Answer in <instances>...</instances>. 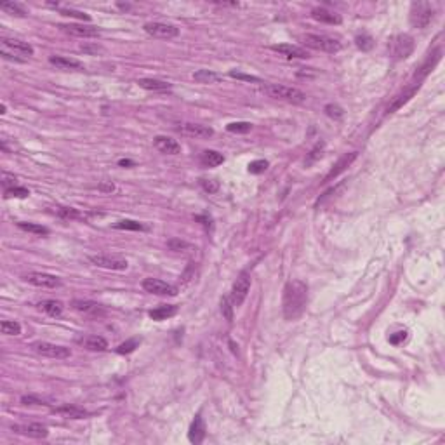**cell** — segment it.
Instances as JSON below:
<instances>
[{
  "label": "cell",
  "mask_w": 445,
  "mask_h": 445,
  "mask_svg": "<svg viewBox=\"0 0 445 445\" xmlns=\"http://www.w3.org/2000/svg\"><path fill=\"white\" fill-rule=\"evenodd\" d=\"M308 304V285L301 280H291L283 289V317L287 320H296L306 310Z\"/></svg>",
  "instance_id": "obj_1"
},
{
  "label": "cell",
  "mask_w": 445,
  "mask_h": 445,
  "mask_svg": "<svg viewBox=\"0 0 445 445\" xmlns=\"http://www.w3.org/2000/svg\"><path fill=\"white\" fill-rule=\"evenodd\" d=\"M263 91L266 92L270 97L273 99H280V101H287V103H303L306 99V94L303 91L296 87H289V86H280V84H266L263 87Z\"/></svg>",
  "instance_id": "obj_2"
},
{
  "label": "cell",
  "mask_w": 445,
  "mask_h": 445,
  "mask_svg": "<svg viewBox=\"0 0 445 445\" xmlns=\"http://www.w3.org/2000/svg\"><path fill=\"white\" fill-rule=\"evenodd\" d=\"M414 39L407 33H398L388 40V50L393 59H405L414 53Z\"/></svg>",
  "instance_id": "obj_3"
},
{
  "label": "cell",
  "mask_w": 445,
  "mask_h": 445,
  "mask_svg": "<svg viewBox=\"0 0 445 445\" xmlns=\"http://www.w3.org/2000/svg\"><path fill=\"white\" fill-rule=\"evenodd\" d=\"M303 44L306 47H311L315 50H322V53H329V54H334V53H339L341 50V42L337 39H332V37H327V35H319V33H306L303 35Z\"/></svg>",
  "instance_id": "obj_4"
},
{
  "label": "cell",
  "mask_w": 445,
  "mask_h": 445,
  "mask_svg": "<svg viewBox=\"0 0 445 445\" xmlns=\"http://www.w3.org/2000/svg\"><path fill=\"white\" fill-rule=\"evenodd\" d=\"M433 19V9H431V4L428 2H414L410 6V14H409V21L414 28H426L428 24Z\"/></svg>",
  "instance_id": "obj_5"
},
{
  "label": "cell",
  "mask_w": 445,
  "mask_h": 445,
  "mask_svg": "<svg viewBox=\"0 0 445 445\" xmlns=\"http://www.w3.org/2000/svg\"><path fill=\"white\" fill-rule=\"evenodd\" d=\"M251 275L247 271H242L237 278V282L233 283V289H231V294H230V301L233 306H242V303L245 301V298L249 296V291H251Z\"/></svg>",
  "instance_id": "obj_6"
},
{
  "label": "cell",
  "mask_w": 445,
  "mask_h": 445,
  "mask_svg": "<svg viewBox=\"0 0 445 445\" xmlns=\"http://www.w3.org/2000/svg\"><path fill=\"white\" fill-rule=\"evenodd\" d=\"M32 348L35 353L42 355V357L47 358H56V360H63L71 357L70 348H65V346L54 345V343H47V341H35L32 345Z\"/></svg>",
  "instance_id": "obj_7"
},
{
  "label": "cell",
  "mask_w": 445,
  "mask_h": 445,
  "mask_svg": "<svg viewBox=\"0 0 445 445\" xmlns=\"http://www.w3.org/2000/svg\"><path fill=\"white\" fill-rule=\"evenodd\" d=\"M24 280L35 287H42V289H58V287L63 285L61 278L54 277V275L49 273H40V271H32V273L24 275Z\"/></svg>",
  "instance_id": "obj_8"
},
{
  "label": "cell",
  "mask_w": 445,
  "mask_h": 445,
  "mask_svg": "<svg viewBox=\"0 0 445 445\" xmlns=\"http://www.w3.org/2000/svg\"><path fill=\"white\" fill-rule=\"evenodd\" d=\"M145 32L148 35L156 37V39H176L179 35V28L169 23H160V21H150L145 24Z\"/></svg>",
  "instance_id": "obj_9"
},
{
  "label": "cell",
  "mask_w": 445,
  "mask_h": 445,
  "mask_svg": "<svg viewBox=\"0 0 445 445\" xmlns=\"http://www.w3.org/2000/svg\"><path fill=\"white\" fill-rule=\"evenodd\" d=\"M143 289L150 294L155 296H176L177 294V287L172 285V283H167L164 280H159V278H145L143 280Z\"/></svg>",
  "instance_id": "obj_10"
},
{
  "label": "cell",
  "mask_w": 445,
  "mask_h": 445,
  "mask_svg": "<svg viewBox=\"0 0 445 445\" xmlns=\"http://www.w3.org/2000/svg\"><path fill=\"white\" fill-rule=\"evenodd\" d=\"M89 261L92 265L99 266V268L104 270H113V271H124L127 270L129 263L118 256H104V254H99V256H89Z\"/></svg>",
  "instance_id": "obj_11"
},
{
  "label": "cell",
  "mask_w": 445,
  "mask_h": 445,
  "mask_svg": "<svg viewBox=\"0 0 445 445\" xmlns=\"http://www.w3.org/2000/svg\"><path fill=\"white\" fill-rule=\"evenodd\" d=\"M2 49H7L11 53H14L16 56H33V47L28 44V42L18 40V39H9V37H2Z\"/></svg>",
  "instance_id": "obj_12"
},
{
  "label": "cell",
  "mask_w": 445,
  "mask_h": 445,
  "mask_svg": "<svg viewBox=\"0 0 445 445\" xmlns=\"http://www.w3.org/2000/svg\"><path fill=\"white\" fill-rule=\"evenodd\" d=\"M181 134L188 136V138H197V139H207L214 134V130L207 125H200V124H192V122H186V124H181L177 127Z\"/></svg>",
  "instance_id": "obj_13"
},
{
  "label": "cell",
  "mask_w": 445,
  "mask_h": 445,
  "mask_svg": "<svg viewBox=\"0 0 445 445\" xmlns=\"http://www.w3.org/2000/svg\"><path fill=\"white\" fill-rule=\"evenodd\" d=\"M65 33L80 39H92V37H99V30L91 24H61L59 27Z\"/></svg>",
  "instance_id": "obj_14"
},
{
  "label": "cell",
  "mask_w": 445,
  "mask_h": 445,
  "mask_svg": "<svg viewBox=\"0 0 445 445\" xmlns=\"http://www.w3.org/2000/svg\"><path fill=\"white\" fill-rule=\"evenodd\" d=\"M271 49H273L275 53H280L282 56H285L289 59H308L310 58V53H308L304 47H299V45L278 44V45H271Z\"/></svg>",
  "instance_id": "obj_15"
},
{
  "label": "cell",
  "mask_w": 445,
  "mask_h": 445,
  "mask_svg": "<svg viewBox=\"0 0 445 445\" xmlns=\"http://www.w3.org/2000/svg\"><path fill=\"white\" fill-rule=\"evenodd\" d=\"M153 145L160 153L165 155H177L181 153V145L176 139L169 138V136H156L153 139Z\"/></svg>",
  "instance_id": "obj_16"
},
{
  "label": "cell",
  "mask_w": 445,
  "mask_h": 445,
  "mask_svg": "<svg viewBox=\"0 0 445 445\" xmlns=\"http://www.w3.org/2000/svg\"><path fill=\"white\" fill-rule=\"evenodd\" d=\"M203 438H205V423H203L202 416L198 414V416L193 419L192 426H190L188 440L192 443H202Z\"/></svg>",
  "instance_id": "obj_17"
},
{
  "label": "cell",
  "mask_w": 445,
  "mask_h": 445,
  "mask_svg": "<svg viewBox=\"0 0 445 445\" xmlns=\"http://www.w3.org/2000/svg\"><path fill=\"white\" fill-rule=\"evenodd\" d=\"M311 16L313 19L320 21V23H327V24H341V16L334 11H329L325 7H315L311 11Z\"/></svg>",
  "instance_id": "obj_18"
},
{
  "label": "cell",
  "mask_w": 445,
  "mask_h": 445,
  "mask_svg": "<svg viewBox=\"0 0 445 445\" xmlns=\"http://www.w3.org/2000/svg\"><path fill=\"white\" fill-rule=\"evenodd\" d=\"M77 343L91 351H104L108 348V341L101 336H84V337H78Z\"/></svg>",
  "instance_id": "obj_19"
},
{
  "label": "cell",
  "mask_w": 445,
  "mask_h": 445,
  "mask_svg": "<svg viewBox=\"0 0 445 445\" xmlns=\"http://www.w3.org/2000/svg\"><path fill=\"white\" fill-rule=\"evenodd\" d=\"M12 430H16L18 433H23L27 436H32V438H45L49 435V430L44 425H39V423H33V425H27V426H14Z\"/></svg>",
  "instance_id": "obj_20"
},
{
  "label": "cell",
  "mask_w": 445,
  "mask_h": 445,
  "mask_svg": "<svg viewBox=\"0 0 445 445\" xmlns=\"http://www.w3.org/2000/svg\"><path fill=\"white\" fill-rule=\"evenodd\" d=\"M49 63L59 70H84V65L77 59H70L65 56H50Z\"/></svg>",
  "instance_id": "obj_21"
},
{
  "label": "cell",
  "mask_w": 445,
  "mask_h": 445,
  "mask_svg": "<svg viewBox=\"0 0 445 445\" xmlns=\"http://www.w3.org/2000/svg\"><path fill=\"white\" fill-rule=\"evenodd\" d=\"M53 412L68 419H84L87 416V410L80 409L77 405H61V407H56Z\"/></svg>",
  "instance_id": "obj_22"
},
{
  "label": "cell",
  "mask_w": 445,
  "mask_h": 445,
  "mask_svg": "<svg viewBox=\"0 0 445 445\" xmlns=\"http://www.w3.org/2000/svg\"><path fill=\"white\" fill-rule=\"evenodd\" d=\"M355 159H357V151H353V153H348V155H345V156H343V159L339 160V162H337L336 165H334V169H332V171H330L329 174L325 176V179H324L325 183H327V181H330V179H332V177L339 176V174H341L343 171H346V167H348V165H350L351 162H353Z\"/></svg>",
  "instance_id": "obj_23"
},
{
  "label": "cell",
  "mask_w": 445,
  "mask_h": 445,
  "mask_svg": "<svg viewBox=\"0 0 445 445\" xmlns=\"http://www.w3.org/2000/svg\"><path fill=\"white\" fill-rule=\"evenodd\" d=\"M138 84H139V87L146 89V91H156V92L169 91V89L172 87L169 82H164V80H156V78H139Z\"/></svg>",
  "instance_id": "obj_24"
},
{
  "label": "cell",
  "mask_w": 445,
  "mask_h": 445,
  "mask_svg": "<svg viewBox=\"0 0 445 445\" xmlns=\"http://www.w3.org/2000/svg\"><path fill=\"white\" fill-rule=\"evenodd\" d=\"M177 313V306L174 304H164V306H159L155 310L150 311V319H153L156 322H162V320H167L171 317H174Z\"/></svg>",
  "instance_id": "obj_25"
},
{
  "label": "cell",
  "mask_w": 445,
  "mask_h": 445,
  "mask_svg": "<svg viewBox=\"0 0 445 445\" xmlns=\"http://www.w3.org/2000/svg\"><path fill=\"white\" fill-rule=\"evenodd\" d=\"M417 89H419V84H414V86L410 87V89H407V91L404 92V94H400V96L397 97L395 101H393L391 104H389V107H388V110H386V113H395L398 108H402V107H404V104L407 103V101H409L410 97H412L414 94H416V91H417Z\"/></svg>",
  "instance_id": "obj_26"
},
{
  "label": "cell",
  "mask_w": 445,
  "mask_h": 445,
  "mask_svg": "<svg viewBox=\"0 0 445 445\" xmlns=\"http://www.w3.org/2000/svg\"><path fill=\"white\" fill-rule=\"evenodd\" d=\"M200 162L205 167H218L224 162V156L216 150H205L200 156Z\"/></svg>",
  "instance_id": "obj_27"
},
{
  "label": "cell",
  "mask_w": 445,
  "mask_h": 445,
  "mask_svg": "<svg viewBox=\"0 0 445 445\" xmlns=\"http://www.w3.org/2000/svg\"><path fill=\"white\" fill-rule=\"evenodd\" d=\"M71 304H73L75 310H77V311H82V313H91V315H97V313H103V308H101L97 303H92V301L75 299Z\"/></svg>",
  "instance_id": "obj_28"
},
{
  "label": "cell",
  "mask_w": 445,
  "mask_h": 445,
  "mask_svg": "<svg viewBox=\"0 0 445 445\" xmlns=\"http://www.w3.org/2000/svg\"><path fill=\"white\" fill-rule=\"evenodd\" d=\"M221 78H223L221 75L214 73V71H211V70H198L193 73V80L198 84H216Z\"/></svg>",
  "instance_id": "obj_29"
},
{
  "label": "cell",
  "mask_w": 445,
  "mask_h": 445,
  "mask_svg": "<svg viewBox=\"0 0 445 445\" xmlns=\"http://www.w3.org/2000/svg\"><path fill=\"white\" fill-rule=\"evenodd\" d=\"M39 306H40L42 311H45L50 317H61V313H63V304L59 303V301H54V299L44 301V303H40Z\"/></svg>",
  "instance_id": "obj_30"
},
{
  "label": "cell",
  "mask_w": 445,
  "mask_h": 445,
  "mask_svg": "<svg viewBox=\"0 0 445 445\" xmlns=\"http://www.w3.org/2000/svg\"><path fill=\"white\" fill-rule=\"evenodd\" d=\"M113 228L117 230H130V231H141V230H146L145 224H141L139 221H133V219H122L113 224Z\"/></svg>",
  "instance_id": "obj_31"
},
{
  "label": "cell",
  "mask_w": 445,
  "mask_h": 445,
  "mask_svg": "<svg viewBox=\"0 0 445 445\" xmlns=\"http://www.w3.org/2000/svg\"><path fill=\"white\" fill-rule=\"evenodd\" d=\"M0 330H2V334H6V336H19L21 325L14 320H4L2 324H0Z\"/></svg>",
  "instance_id": "obj_32"
},
{
  "label": "cell",
  "mask_w": 445,
  "mask_h": 445,
  "mask_svg": "<svg viewBox=\"0 0 445 445\" xmlns=\"http://www.w3.org/2000/svg\"><path fill=\"white\" fill-rule=\"evenodd\" d=\"M440 54H442V50L438 49V50H436V53L433 54V59L430 58V59H428V61L425 63V65H423L421 68H419V70H421V71H419V73H416V77H419V78L426 77V75L430 73V71H431V70H433V68H435V65H436V63L440 61Z\"/></svg>",
  "instance_id": "obj_33"
},
{
  "label": "cell",
  "mask_w": 445,
  "mask_h": 445,
  "mask_svg": "<svg viewBox=\"0 0 445 445\" xmlns=\"http://www.w3.org/2000/svg\"><path fill=\"white\" fill-rule=\"evenodd\" d=\"M18 226L21 228L23 231H28V233H33V235H49V230L42 224H37V223H18Z\"/></svg>",
  "instance_id": "obj_34"
},
{
  "label": "cell",
  "mask_w": 445,
  "mask_h": 445,
  "mask_svg": "<svg viewBox=\"0 0 445 445\" xmlns=\"http://www.w3.org/2000/svg\"><path fill=\"white\" fill-rule=\"evenodd\" d=\"M226 130L235 134H247L252 130V124L251 122H231V124L226 125Z\"/></svg>",
  "instance_id": "obj_35"
},
{
  "label": "cell",
  "mask_w": 445,
  "mask_h": 445,
  "mask_svg": "<svg viewBox=\"0 0 445 445\" xmlns=\"http://www.w3.org/2000/svg\"><path fill=\"white\" fill-rule=\"evenodd\" d=\"M355 44H357L358 49L362 50H371L374 47V39H372L369 33H360V35L355 37Z\"/></svg>",
  "instance_id": "obj_36"
},
{
  "label": "cell",
  "mask_w": 445,
  "mask_h": 445,
  "mask_svg": "<svg viewBox=\"0 0 445 445\" xmlns=\"http://www.w3.org/2000/svg\"><path fill=\"white\" fill-rule=\"evenodd\" d=\"M0 9H2L4 12H7V14H14V16L27 14V11L23 9V6H19L18 2H4V4H0Z\"/></svg>",
  "instance_id": "obj_37"
},
{
  "label": "cell",
  "mask_w": 445,
  "mask_h": 445,
  "mask_svg": "<svg viewBox=\"0 0 445 445\" xmlns=\"http://www.w3.org/2000/svg\"><path fill=\"white\" fill-rule=\"evenodd\" d=\"M139 343H141V339H138V337H133V339H129V341H125V343H122L120 346H118L117 348V353H120V355H127V353H133V351L138 348L139 346Z\"/></svg>",
  "instance_id": "obj_38"
},
{
  "label": "cell",
  "mask_w": 445,
  "mask_h": 445,
  "mask_svg": "<svg viewBox=\"0 0 445 445\" xmlns=\"http://www.w3.org/2000/svg\"><path fill=\"white\" fill-rule=\"evenodd\" d=\"M4 195H6V198H27L30 192L23 186H12V188H7Z\"/></svg>",
  "instance_id": "obj_39"
},
{
  "label": "cell",
  "mask_w": 445,
  "mask_h": 445,
  "mask_svg": "<svg viewBox=\"0 0 445 445\" xmlns=\"http://www.w3.org/2000/svg\"><path fill=\"white\" fill-rule=\"evenodd\" d=\"M268 160H254V162L249 164V172L251 174H263L268 169Z\"/></svg>",
  "instance_id": "obj_40"
},
{
  "label": "cell",
  "mask_w": 445,
  "mask_h": 445,
  "mask_svg": "<svg viewBox=\"0 0 445 445\" xmlns=\"http://www.w3.org/2000/svg\"><path fill=\"white\" fill-rule=\"evenodd\" d=\"M324 112H325V115L330 117V118H341L343 115H345V110L339 107V104H332V103L325 104Z\"/></svg>",
  "instance_id": "obj_41"
},
{
  "label": "cell",
  "mask_w": 445,
  "mask_h": 445,
  "mask_svg": "<svg viewBox=\"0 0 445 445\" xmlns=\"http://www.w3.org/2000/svg\"><path fill=\"white\" fill-rule=\"evenodd\" d=\"M233 308H235V306L231 304L230 298H223V301H221V313H223V317L228 322L233 320Z\"/></svg>",
  "instance_id": "obj_42"
},
{
  "label": "cell",
  "mask_w": 445,
  "mask_h": 445,
  "mask_svg": "<svg viewBox=\"0 0 445 445\" xmlns=\"http://www.w3.org/2000/svg\"><path fill=\"white\" fill-rule=\"evenodd\" d=\"M200 185L207 193H216L219 190V181H216V179H205V177H202Z\"/></svg>",
  "instance_id": "obj_43"
},
{
  "label": "cell",
  "mask_w": 445,
  "mask_h": 445,
  "mask_svg": "<svg viewBox=\"0 0 445 445\" xmlns=\"http://www.w3.org/2000/svg\"><path fill=\"white\" fill-rule=\"evenodd\" d=\"M322 150H324V143H319V145H317V146L310 151V155L306 156V160H304V164L310 165V164L315 162L317 159H320V156H322Z\"/></svg>",
  "instance_id": "obj_44"
},
{
  "label": "cell",
  "mask_w": 445,
  "mask_h": 445,
  "mask_svg": "<svg viewBox=\"0 0 445 445\" xmlns=\"http://www.w3.org/2000/svg\"><path fill=\"white\" fill-rule=\"evenodd\" d=\"M58 214L61 216V218H65V219H77V218H80V214L75 209H71V207H59Z\"/></svg>",
  "instance_id": "obj_45"
},
{
  "label": "cell",
  "mask_w": 445,
  "mask_h": 445,
  "mask_svg": "<svg viewBox=\"0 0 445 445\" xmlns=\"http://www.w3.org/2000/svg\"><path fill=\"white\" fill-rule=\"evenodd\" d=\"M405 339H407V330H398V332L389 336V343H391L393 346H398V345H402Z\"/></svg>",
  "instance_id": "obj_46"
},
{
  "label": "cell",
  "mask_w": 445,
  "mask_h": 445,
  "mask_svg": "<svg viewBox=\"0 0 445 445\" xmlns=\"http://www.w3.org/2000/svg\"><path fill=\"white\" fill-rule=\"evenodd\" d=\"M61 12L65 16H71V18H78V19H82V21H91V16H87L86 12L73 11V9H61Z\"/></svg>",
  "instance_id": "obj_47"
},
{
  "label": "cell",
  "mask_w": 445,
  "mask_h": 445,
  "mask_svg": "<svg viewBox=\"0 0 445 445\" xmlns=\"http://www.w3.org/2000/svg\"><path fill=\"white\" fill-rule=\"evenodd\" d=\"M230 77L239 78V80H245V82H261L259 77H252V75H245V73H239V71H230Z\"/></svg>",
  "instance_id": "obj_48"
},
{
  "label": "cell",
  "mask_w": 445,
  "mask_h": 445,
  "mask_svg": "<svg viewBox=\"0 0 445 445\" xmlns=\"http://www.w3.org/2000/svg\"><path fill=\"white\" fill-rule=\"evenodd\" d=\"M2 185L7 188H12L16 186V176L14 174H9V172H2Z\"/></svg>",
  "instance_id": "obj_49"
},
{
  "label": "cell",
  "mask_w": 445,
  "mask_h": 445,
  "mask_svg": "<svg viewBox=\"0 0 445 445\" xmlns=\"http://www.w3.org/2000/svg\"><path fill=\"white\" fill-rule=\"evenodd\" d=\"M0 56H2L4 59H9V61H18V63L24 61V58L16 56L14 53H11V50H7V49H0Z\"/></svg>",
  "instance_id": "obj_50"
},
{
  "label": "cell",
  "mask_w": 445,
  "mask_h": 445,
  "mask_svg": "<svg viewBox=\"0 0 445 445\" xmlns=\"http://www.w3.org/2000/svg\"><path fill=\"white\" fill-rule=\"evenodd\" d=\"M167 245L172 249V251H183V249L188 247V244L181 242V240H171V242H169Z\"/></svg>",
  "instance_id": "obj_51"
},
{
  "label": "cell",
  "mask_w": 445,
  "mask_h": 445,
  "mask_svg": "<svg viewBox=\"0 0 445 445\" xmlns=\"http://www.w3.org/2000/svg\"><path fill=\"white\" fill-rule=\"evenodd\" d=\"M21 402H23L24 405H42L44 404V402L39 400V398H35V397H23L21 398Z\"/></svg>",
  "instance_id": "obj_52"
},
{
  "label": "cell",
  "mask_w": 445,
  "mask_h": 445,
  "mask_svg": "<svg viewBox=\"0 0 445 445\" xmlns=\"http://www.w3.org/2000/svg\"><path fill=\"white\" fill-rule=\"evenodd\" d=\"M80 49L86 50V53H97V50H101V47H97V45H94V47H89V45H80Z\"/></svg>",
  "instance_id": "obj_53"
},
{
  "label": "cell",
  "mask_w": 445,
  "mask_h": 445,
  "mask_svg": "<svg viewBox=\"0 0 445 445\" xmlns=\"http://www.w3.org/2000/svg\"><path fill=\"white\" fill-rule=\"evenodd\" d=\"M118 165L124 167V165H134V162H130V160H118Z\"/></svg>",
  "instance_id": "obj_54"
},
{
  "label": "cell",
  "mask_w": 445,
  "mask_h": 445,
  "mask_svg": "<svg viewBox=\"0 0 445 445\" xmlns=\"http://www.w3.org/2000/svg\"><path fill=\"white\" fill-rule=\"evenodd\" d=\"M0 113H6V104L2 103V107H0Z\"/></svg>",
  "instance_id": "obj_55"
}]
</instances>
